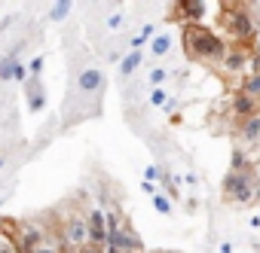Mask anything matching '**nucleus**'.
I'll return each instance as SVG.
<instances>
[{
	"label": "nucleus",
	"instance_id": "nucleus-1",
	"mask_svg": "<svg viewBox=\"0 0 260 253\" xmlns=\"http://www.w3.org/2000/svg\"><path fill=\"white\" fill-rule=\"evenodd\" d=\"M184 49L190 58H199V61H220L226 55V43L202 25L184 28Z\"/></svg>",
	"mask_w": 260,
	"mask_h": 253
},
{
	"label": "nucleus",
	"instance_id": "nucleus-2",
	"mask_svg": "<svg viewBox=\"0 0 260 253\" xmlns=\"http://www.w3.org/2000/svg\"><path fill=\"white\" fill-rule=\"evenodd\" d=\"M260 192V180L254 174V168H245V171H230L223 177V195L236 204H251Z\"/></svg>",
	"mask_w": 260,
	"mask_h": 253
},
{
	"label": "nucleus",
	"instance_id": "nucleus-3",
	"mask_svg": "<svg viewBox=\"0 0 260 253\" xmlns=\"http://www.w3.org/2000/svg\"><path fill=\"white\" fill-rule=\"evenodd\" d=\"M55 232H58V238H61V244H64L68 253H83L86 244H89L86 214H80V210H68V214L61 217V226H58Z\"/></svg>",
	"mask_w": 260,
	"mask_h": 253
},
{
	"label": "nucleus",
	"instance_id": "nucleus-4",
	"mask_svg": "<svg viewBox=\"0 0 260 253\" xmlns=\"http://www.w3.org/2000/svg\"><path fill=\"white\" fill-rule=\"evenodd\" d=\"M49 232H52V229H46V226L37 223V220H19L16 229H13V238H16V244H19L22 253H31Z\"/></svg>",
	"mask_w": 260,
	"mask_h": 253
},
{
	"label": "nucleus",
	"instance_id": "nucleus-5",
	"mask_svg": "<svg viewBox=\"0 0 260 253\" xmlns=\"http://www.w3.org/2000/svg\"><path fill=\"white\" fill-rule=\"evenodd\" d=\"M223 25H226L230 37H233L236 43H251V37H254V22H251V13H245V10L226 13V16H223Z\"/></svg>",
	"mask_w": 260,
	"mask_h": 253
},
{
	"label": "nucleus",
	"instance_id": "nucleus-6",
	"mask_svg": "<svg viewBox=\"0 0 260 253\" xmlns=\"http://www.w3.org/2000/svg\"><path fill=\"white\" fill-rule=\"evenodd\" d=\"M86 229H89V244H92V247H104L107 229H104V210H101V207H92V210L86 214Z\"/></svg>",
	"mask_w": 260,
	"mask_h": 253
},
{
	"label": "nucleus",
	"instance_id": "nucleus-7",
	"mask_svg": "<svg viewBox=\"0 0 260 253\" xmlns=\"http://www.w3.org/2000/svg\"><path fill=\"white\" fill-rule=\"evenodd\" d=\"M13 229H16V223L0 220V253H22L16 238H13Z\"/></svg>",
	"mask_w": 260,
	"mask_h": 253
},
{
	"label": "nucleus",
	"instance_id": "nucleus-8",
	"mask_svg": "<svg viewBox=\"0 0 260 253\" xmlns=\"http://www.w3.org/2000/svg\"><path fill=\"white\" fill-rule=\"evenodd\" d=\"M233 113H236V116H242V119H251V116H257V101L239 92V95L233 98Z\"/></svg>",
	"mask_w": 260,
	"mask_h": 253
},
{
	"label": "nucleus",
	"instance_id": "nucleus-9",
	"mask_svg": "<svg viewBox=\"0 0 260 253\" xmlns=\"http://www.w3.org/2000/svg\"><path fill=\"white\" fill-rule=\"evenodd\" d=\"M220 61H223V70L236 73V70H242V67H245L248 55H245V49H242V46H236V49H226V55H223Z\"/></svg>",
	"mask_w": 260,
	"mask_h": 253
},
{
	"label": "nucleus",
	"instance_id": "nucleus-10",
	"mask_svg": "<svg viewBox=\"0 0 260 253\" xmlns=\"http://www.w3.org/2000/svg\"><path fill=\"white\" fill-rule=\"evenodd\" d=\"M202 13H205V4H202V0H196V4H193V0H187V4H178V16L175 19H190V25H196L199 19H202Z\"/></svg>",
	"mask_w": 260,
	"mask_h": 253
},
{
	"label": "nucleus",
	"instance_id": "nucleus-11",
	"mask_svg": "<svg viewBox=\"0 0 260 253\" xmlns=\"http://www.w3.org/2000/svg\"><path fill=\"white\" fill-rule=\"evenodd\" d=\"M101 82H104V76H101V70H95V67H86V70L80 73V89H83V92H98Z\"/></svg>",
	"mask_w": 260,
	"mask_h": 253
},
{
	"label": "nucleus",
	"instance_id": "nucleus-12",
	"mask_svg": "<svg viewBox=\"0 0 260 253\" xmlns=\"http://www.w3.org/2000/svg\"><path fill=\"white\" fill-rule=\"evenodd\" d=\"M31 253H64V244H61L58 232L52 229V232H49V235H46V238L34 247V250H31Z\"/></svg>",
	"mask_w": 260,
	"mask_h": 253
},
{
	"label": "nucleus",
	"instance_id": "nucleus-13",
	"mask_svg": "<svg viewBox=\"0 0 260 253\" xmlns=\"http://www.w3.org/2000/svg\"><path fill=\"white\" fill-rule=\"evenodd\" d=\"M28 104H31V110H34V113H37V110H43V104H46V92H43L40 79H31V82H28Z\"/></svg>",
	"mask_w": 260,
	"mask_h": 253
},
{
	"label": "nucleus",
	"instance_id": "nucleus-14",
	"mask_svg": "<svg viewBox=\"0 0 260 253\" xmlns=\"http://www.w3.org/2000/svg\"><path fill=\"white\" fill-rule=\"evenodd\" d=\"M242 138L245 141H260V116H251L242 122Z\"/></svg>",
	"mask_w": 260,
	"mask_h": 253
},
{
	"label": "nucleus",
	"instance_id": "nucleus-15",
	"mask_svg": "<svg viewBox=\"0 0 260 253\" xmlns=\"http://www.w3.org/2000/svg\"><path fill=\"white\" fill-rule=\"evenodd\" d=\"M138 64H141V52H128V55L122 58V64H119V73H122V76L135 73V70H138Z\"/></svg>",
	"mask_w": 260,
	"mask_h": 253
},
{
	"label": "nucleus",
	"instance_id": "nucleus-16",
	"mask_svg": "<svg viewBox=\"0 0 260 253\" xmlns=\"http://www.w3.org/2000/svg\"><path fill=\"white\" fill-rule=\"evenodd\" d=\"M242 95H248V98H257V95H260V73L245 76V82H242Z\"/></svg>",
	"mask_w": 260,
	"mask_h": 253
},
{
	"label": "nucleus",
	"instance_id": "nucleus-17",
	"mask_svg": "<svg viewBox=\"0 0 260 253\" xmlns=\"http://www.w3.org/2000/svg\"><path fill=\"white\" fill-rule=\"evenodd\" d=\"M150 49H153V55H156V58H159V55H166V52L172 49V37H169V34H159V37L153 40V46H150Z\"/></svg>",
	"mask_w": 260,
	"mask_h": 253
},
{
	"label": "nucleus",
	"instance_id": "nucleus-18",
	"mask_svg": "<svg viewBox=\"0 0 260 253\" xmlns=\"http://www.w3.org/2000/svg\"><path fill=\"white\" fill-rule=\"evenodd\" d=\"M150 37H153V28H150V25H147V28H141V34H138V37H132V52H138Z\"/></svg>",
	"mask_w": 260,
	"mask_h": 253
},
{
	"label": "nucleus",
	"instance_id": "nucleus-19",
	"mask_svg": "<svg viewBox=\"0 0 260 253\" xmlns=\"http://www.w3.org/2000/svg\"><path fill=\"white\" fill-rule=\"evenodd\" d=\"M68 13H71V4H68V0H61V4H55V7H52L49 19H52V22H61V19H64Z\"/></svg>",
	"mask_w": 260,
	"mask_h": 253
},
{
	"label": "nucleus",
	"instance_id": "nucleus-20",
	"mask_svg": "<svg viewBox=\"0 0 260 253\" xmlns=\"http://www.w3.org/2000/svg\"><path fill=\"white\" fill-rule=\"evenodd\" d=\"M153 204H156V210H159V214H172V204H169V198H166V195H159V192H156V195H153Z\"/></svg>",
	"mask_w": 260,
	"mask_h": 253
},
{
	"label": "nucleus",
	"instance_id": "nucleus-21",
	"mask_svg": "<svg viewBox=\"0 0 260 253\" xmlns=\"http://www.w3.org/2000/svg\"><path fill=\"white\" fill-rule=\"evenodd\" d=\"M245 168H248V162H245L242 150H233V171H245Z\"/></svg>",
	"mask_w": 260,
	"mask_h": 253
},
{
	"label": "nucleus",
	"instance_id": "nucleus-22",
	"mask_svg": "<svg viewBox=\"0 0 260 253\" xmlns=\"http://www.w3.org/2000/svg\"><path fill=\"white\" fill-rule=\"evenodd\" d=\"M13 67H16V61H13V58H4V61H0V76L10 79V76H13Z\"/></svg>",
	"mask_w": 260,
	"mask_h": 253
},
{
	"label": "nucleus",
	"instance_id": "nucleus-23",
	"mask_svg": "<svg viewBox=\"0 0 260 253\" xmlns=\"http://www.w3.org/2000/svg\"><path fill=\"white\" fill-rule=\"evenodd\" d=\"M28 70H31V76H34V79H40V70H43V58H31V61H28Z\"/></svg>",
	"mask_w": 260,
	"mask_h": 253
},
{
	"label": "nucleus",
	"instance_id": "nucleus-24",
	"mask_svg": "<svg viewBox=\"0 0 260 253\" xmlns=\"http://www.w3.org/2000/svg\"><path fill=\"white\" fill-rule=\"evenodd\" d=\"M166 76H169V73H166L162 67H156V70H150V82H153V86H159V82H166Z\"/></svg>",
	"mask_w": 260,
	"mask_h": 253
},
{
	"label": "nucleus",
	"instance_id": "nucleus-25",
	"mask_svg": "<svg viewBox=\"0 0 260 253\" xmlns=\"http://www.w3.org/2000/svg\"><path fill=\"white\" fill-rule=\"evenodd\" d=\"M150 101H153L156 107H159V104H166V92H162V89H153V95H150Z\"/></svg>",
	"mask_w": 260,
	"mask_h": 253
},
{
	"label": "nucleus",
	"instance_id": "nucleus-26",
	"mask_svg": "<svg viewBox=\"0 0 260 253\" xmlns=\"http://www.w3.org/2000/svg\"><path fill=\"white\" fill-rule=\"evenodd\" d=\"M159 174H162V171H159V168H156V165H150V168H147V171H144V180H147V183H150V180H156V177H159Z\"/></svg>",
	"mask_w": 260,
	"mask_h": 253
},
{
	"label": "nucleus",
	"instance_id": "nucleus-27",
	"mask_svg": "<svg viewBox=\"0 0 260 253\" xmlns=\"http://www.w3.org/2000/svg\"><path fill=\"white\" fill-rule=\"evenodd\" d=\"M251 43H254V55L260 58V28L254 31V37H251Z\"/></svg>",
	"mask_w": 260,
	"mask_h": 253
},
{
	"label": "nucleus",
	"instance_id": "nucleus-28",
	"mask_svg": "<svg viewBox=\"0 0 260 253\" xmlns=\"http://www.w3.org/2000/svg\"><path fill=\"white\" fill-rule=\"evenodd\" d=\"M25 73H28V70H25L22 64H16V67H13V76H16V79H25Z\"/></svg>",
	"mask_w": 260,
	"mask_h": 253
},
{
	"label": "nucleus",
	"instance_id": "nucleus-29",
	"mask_svg": "<svg viewBox=\"0 0 260 253\" xmlns=\"http://www.w3.org/2000/svg\"><path fill=\"white\" fill-rule=\"evenodd\" d=\"M107 25H110V28H119V25H122V16H110V22H107Z\"/></svg>",
	"mask_w": 260,
	"mask_h": 253
},
{
	"label": "nucleus",
	"instance_id": "nucleus-30",
	"mask_svg": "<svg viewBox=\"0 0 260 253\" xmlns=\"http://www.w3.org/2000/svg\"><path fill=\"white\" fill-rule=\"evenodd\" d=\"M141 186H144V192H147V195H156V186H153V183H147V180H144Z\"/></svg>",
	"mask_w": 260,
	"mask_h": 253
},
{
	"label": "nucleus",
	"instance_id": "nucleus-31",
	"mask_svg": "<svg viewBox=\"0 0 260 253\" xmlns=\"http://www.w3.org/2000/svg\"><path fill=\"white\" fill-rule=\"evenodd\" d=\"M220 253H233V247L230 244H220Z\"/></svg>",
	"mask_w": 260,
	"mask_h": 253
},
{
	"label": "nucleus",
	"instance_id": "nucleus-32",
	"mask_svg": "<svg viewBox=\"0 0 260 253\" xmlns=\"http://www.w3.org/2000/svg\"><path fill=\"white\" fill-rule=\"evenodd\" d=\"M4 165H7V159H4V156H0V168H4Z\"/></svg>",
	"mask_w": 260,
	"mask_h": 253
}]
</instances>
